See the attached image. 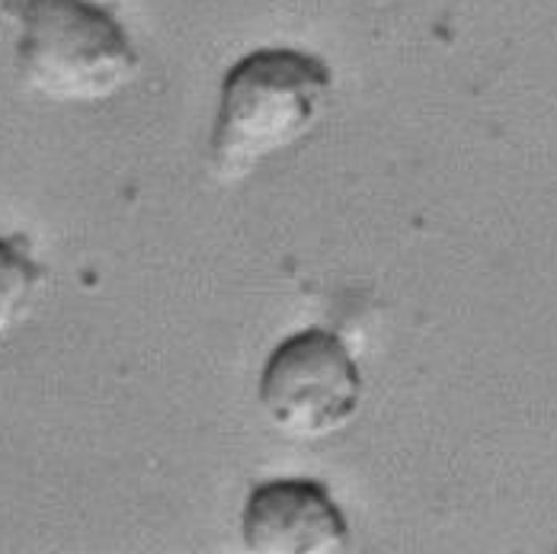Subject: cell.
I'll use <instances>...</instances> for the list:
<instances>
[{
  "instance_id": "obj_5",
  "label": "cell",
  "mask_w": 557,
  "mask_h": 554,
  "mask_svg": "<svg viewBox=\"0 0 557 554\" xmlns=\"http://www.w3.org/2000/svg\"><path fill=\"white\" fill-rule=\"evenodd\" d=\"M42 279L46 267L33 257L26 234L0 237V340L26 318Z\"/></svg>"
},
{
  "instance_id": "obj_3",
  "label": "cell",
  "mask_w": 557,
  "mask_h": 554,
  "mask_svg": "<svg viewBox=\"0 0 557 554\" xmlns=\"http://www.w3.org/2000/svg\"><path fill=\"white\" fill-rule=\"evenodd\" d=\"M359 401L362 376L349 346L321 328L282 340L260 376V404L292 440H324L343 430Z\"/></svg>"
},
{
  "instance_id": "obj_4",
  "label": "cell",
  "mask_w": 557,
  "mask_h": 554,
  "mask_svg": "<svg viewBox=\"0 0 557 554\" xmlns=\"http://www.w3.org/2000/svg\"><path fill=\"white\" fill-rule=\"evenodd\" d=\"M240 535L257 554H336L349 549V526L339 506L314 481L260 484L247 497Z\"/></svg>"
},
{
  "instance_id": "obj_1",
  "label": "cell",
  "mask_w": 557,
  "mask_h": 554,
  "mask_svg": "<svg viewBox=\"0 0 557 554\" xmlns=\"http://www.w3.org/2000/svg\"><path fill=\"white\" fill-rule=\"evenodd\" d=\"M331 67L298 49H257L222 81L209 155L222 183L250 176L267 158L295 145L331 94Z\"/></svg>"
},
{
  "instance_id": "obj_2",
  "label": "cell",
  "mask_w": 557,
  "mask_h": 554,
  "mask_svg": "<svg viewBox=\"0 0 557 554\" xmlns=\"http://www.w3.org/2000/svg\"><path fill=\"white\" fill-rule=\"evenodd\" d=\"M7 10L20 26L16 67L52 103H103L141 71L125 26L94 0H10Z\"/></svg>"
}]
</instances>
